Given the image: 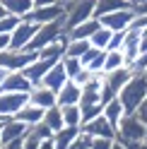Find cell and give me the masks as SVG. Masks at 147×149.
Returning a JSON list of instances; mask_svg holds the SVG:
<instances>
[{
    "label": "cell",
    "instance_id": "obj_12",
    "mask_svg": "<svg viewBox=\"0 0 147 149\" xmlns=\"http://www.w3.org/2000/svg\"><path fill=\"white\" fill-rule=\"evenodd\" d=\"M80 130L87 132L89 137H111V139H116V127L108 123L104 116H97V118L87 120V123H82Z\"/></svg>",
    "mask_w": 147,
    "mask_h": 149
},
{
    "label": "cell",
    "instance_id": "obj_36",
    "mask_svg": "<svg viewBox=\"0 0 147 149\" xmlns=\"http://www.w3.org/2000/svg\"><path fill=\"white\" fill-rule=\"evenodd\" d=\"M116 139L111 137H92V147L89 149H111Z\"/></svg>",
    "mask_w": 147,
    "mask_h": 149
},
{
    "label": "cell",
    "instance_id": "obj_21",
    "mask_svg": "<svg viewBox=\"0 0 147 149\" xmlns=\"http://www.w3.org/2000/svg\"><path fill=\"white\" fill-rule=\"evenodd\" d=\"M17 120H22V123H27V125H34V123H39V120H43V108H39V106H34V104H27L17 111V116H15Z\"/></svg>",
    "mask_w": 147,
    "mask_h": 149
},
{
    "label": "cell",
    "instance_id": "obj_19",
    "mask_svg": "<svg viewBox=\"0 0 147 149\" xmlns=\"http://www.w3.org/2000/svg\"><path fill=\"white\" fill-rule=\"evenodd\" d=\"M99 26H102V24H99V19H97V17H92V19H87V22L75 24V26L68 29L65 34H68V39H89V36L94 34Z\"/></svg>",
    "mask_w": 147,
    "mask_h": 149
},
{
    "label": "cell",
    "instance_id": "obj_10",
    "mask_svg": "<svg viewBox=\"0 0 147 149\" xmlns=\"http://www.w3.org/2000/svg\"><path fill=\"white\" fill-rule=\"evenodd\" d=\"M27 132H29V125L27 123H22L17 118H7L5 123H0V144L20 142V139H24Z\"/></svg>",
    "mask_w": 147,
    "mask_h": 149
},
{
    "label": "cell",
    "instance_id": "obj_17",
    "mask_svg": "<svg viewBox=\"0 0 147 149\" xmlns=\"http://www.w3.org/2000/svg\"><path fill=\"white\" fill-rule=\"evenodd\" d=\"M80 94H82V87L77 82L68 79L58 91H56V104L58 106H70V104H80Z\"/></svg>",
    "mask_w": 147,
    "mask_h": 149
},
{
    "label": "cell",
    "instance_id": "obj_26",
    "mask_svg": "<svg viewBox=\"0 0 147 149\" xmlns=\"http://www.w3.org/2000/svg\"><path fill=\"white\" fill-rule=\"evenodd\" d=\"M80 127H60L58 132H53V144H56V149H68L70 142L77 137Z\"/></svg>",
    "mask_w": 147,
    "mask_h": 149
},
{
    "label": "cell",
    "instance_id": "obj_38",
    "mask_svg": "<svg viewBox=\"0 0 147 149\" xmlns=\"http://www.w3.org/2000/svg\"><path fill=\"white\" fill-rule=\"evenodd\" d=\"M89 77H92V72H89L87 68H82V72H80V74H77V77H75V79H72V82H77V84L82 87V84H85V82H87Z\"/></svg>",
    "mask_w": 147,
    "mask_h": 149
},
{
    "label": "cell",
    "instance_id": "obj_27",
    "mask_svg": "<svg viewBox=\"0 0 147 149\" xmlns=\"http://www.w3.org/2000/svg\"><path fill=\"white\" fill-rule=\"evenodd\" d=\"M43 123L48 125L53 132H58L60 127H65V125H63V111H60V106H58V104L43 111Z\"/></svg>",
    "mask_w": 147,
    "mask_h": 149
},
{
    "label": "cell",
    "instance_id": "obj_51",
    "mask_svg": "<svg viewBox=\"0 0 147 149\" xmlns=\"http://www.w3.org/2000/svg\"><path fill=\"white\" fill-rule=\"evenodd\" d=\"M60 3H68V0H60Z\"/></svg>",
    "mask_w": 147,
    "mask_h": 149
},
{
    "label": "cell",
    "instance_id": "obj_20",
    "mask_svg": "<svg viewBox=\"0 0 147 149\" xmlns=\"http://www.w3.org/2000/svg\"><path fill=\"white\" fill-rule=\"evenodd\" d=\"M102 116L111 123L113 127H118V123H121V118L125 116V108H123V104H121V99L118 96H113L108 104H104V111H102Z\"/></svg>",
    "mask_w": 147,
    "mask_h": 149
},
{
    "label": "cell",
    "instance_id": "obj_30",
    "mask_svg": "<svg viewBox=\"0 0 147 149\" xmlns=\"http://www.w3.org/2000/svg\"><path fill=\"white\" fill-rule=\"evenodd\" d=\"M77 106H80V111H82V123H87V120L102 116V111H104V104H102V101H94V104H77Z\"/></svg>",
    "mask_w": 147,
    "mask_h": 149
},
{
    "label": "cell",
    "instance_id": "obj_7",
    "mask_svg": "<svg viewBox=\"0 0 147 149\" xmlns=\"http://www.w3.org/2000/svg\"><path fill=\"white\" fill-rule=\"evenodd\" d=\"M60 17H65V7L63 3H56V5H41V7H32L29 15L24 17V19H29L34 24H48L53 19H60Z\"/></svg>",
    "mask_w": 147,
    "mask_h": 149
},
{
    "label": "cell",
    "instance_id": "obj_24",
    "mask_svg": "<svg viewBox=\"0 0 147 149\" xmlns=\"http://www.w3.org/2000/svg\"><path fill=\"white\" fill-rule=\"evenodd\" d=\"M60 111H63V125L65 127H80L82 125V111L77 104L60 106Z\"/></svg>",
    "mask_w": 147,
    "mask_h": 149
},
{
    "label": "cell",
    "instance_id": "obj_52",
    "mask_svg": "<svg viewBox=\"0 0 147 149\" xmlns=\"http://www.w3.org/2000/svg\"><path fill=\"white\" fill-rule=\"evenodd\" d=\"M140 3H145V0H140Z\"/></svg>",
    "mask_w": 147,
    "mask_h": 149
},
{
    "label": "cell",
    "instance_id": "obj_25",
    "mask_svg": "<svg viewBox=\"0 0 147 149\" xmlns=\"http://www.w3.org/2000/svg\"><path fill=\"white\" fill-rule=\"evenodd\" d=\"M89 46H92L89 39H68L63 55H70V58H82V55L89 51Z\"/></svg>",
    "mask_w": 147,
    "mask_h": 149
},
{
    "label": "cell",
    "instance_id": "obj_3",
    "mask_svg": "<svg viewBox=\"0 0 147 149\" xmlns=\"http://www.w3.org/2000/svg\"><path fill=\"white\" fill-rule=\"evenodd\" d=\"M116 139H123V142H140L147 139V127L140 120L137 113H125L121 118V123L116 127Z\"/></svg>",
    "mask_w": 147,
    "mask_h": 149
},
{
    "label": "cell",
    "instance_id": "obj_28",
    "mask_svg": "<svg viewBox=\"0 0 147 149\" xmlns=\"http://www.w3.org/2000/svg\"><path fill=\"white\" fill-rule=\"evenodd\" d=\"M123 65H128L123 51H106V58H104V74H106V72H111V70L123 68Z\"/></svg>",
    "mask_w": 147,
    "mask_h": 149
},
{
    "label": "cell",
    "instance_id": "obj_50",
    "mask_svg": "<svg viewBox=\"0 0 147 149\" xmlns=\"http://www.w3.org/2000/svg\"><path fill=\"white\" fill-rule=\"evenodd\" d=\"M142 74H145V77H147V68H145V70H142Z\"/></svg>",
    "mask_w": 147,
    "mask_h": 149
},
{
    "label": "cell",
    "instance_id": "obj_13",
    "mask_svg": "<svg viewBox=\"0 0 147 149\" xmlns=\"http://www.w3.org/2000/svg\"><path fill=\"white\" fill-rule=\"evenodd\" d=\"M32 87H34V84L24 77V72H22V70H17V72H7V74H5L3 84H0V91H17V94H29Z\"/></svg>",
    "mask_w": 147,
    "mask_h": 149
},
{
    "label": "cell",
    "instance_id": "obj_4",
    "mask_svg": "<svg viewBox=\"0 0 147 149\" xmlns=\"http://www.w3.org/2000/svg\"><path fill=\"white\" fill-rule=\"evenodd\" d=\"M94 3L97 0H68V3H63V7H65V31L80 22L92 19L94 17Z\"/></svg>",
    "mask_w": 147,
    "mask_h": 149
},
{
    "label": "cell",
    "instance_id": "obj_29",
    "mask_svg": "<svg viewBox=\"0 0 147 149\" xmlns=\"http://www.w3.org/2000/svg\"><path fill=\"white\" fill-rule=\"evenodd\" d=\"M111 29H106V26H99V29L89 36V43L94 46V48H102V51H106L108 48V41H111Z\"/></svg>",
    "mask_w": 147,
    "mask_h": 149
},
{
    "label": "cell",
    "instance_id": "obj_40",
    "mask_svg": "<svg viewBox=\"0 0 147 149\" xmlns=\"http://www.w3.org/2000/svg\"><path fill=\"white\" fill-rule=\"evenodd\" d=\"M123 142V139H121ZM128 149H147V139H140V142H123Z\"/></svg>",
    "mask_w": 147,
    "mask_h": 149
},
{
    "label": "cell",
    "instance_id": "obj_9",
    "mask_svg": "<svg viewBox=\"0 0 147 149\" xmlns=\"http://www.w3.org/2000/svg\"><path fill=\"white\" fill-rule=\"evenodd\" d=\"M58 60H60V58H39V55H36V58H34L29 65H27V68H24L22 72H24V77H27V79H29L32 84L36 87V84H41L43 74L48 72V70H51V68H53V65H56Z\"/></svg>",
    "mask_w": 147,
    "mask_h": 149
},
{
    "label": "cell",
    "instance_id": "obj_45",
    "mask_svg": "<svg viewBox=\"0 0 147 149\" xmlns=\"http://www.w3.org/2000/svg\"><path fill=\"white\" fill-rule=\"evenodd\" d=\"M111 149H128V147H125V144L121 142V139H116V142H113V147H111Z\"/></svg>",
    "mask_w": 147,
    "mask_h": 149
},
{
    "label": "cell",
    "instance_id": "obj_31",
    "mask_svg": "<svg viewBox=\"0 0 147 149\" xmlns=\"http://www.w3.org/2000/svg\"><path fill=\"white\" fill-rule=\"evenodd\" d=\"M63 68H65V72H68V79H75L77 74L82 72V68H85V65L80 63V58H70V55H63Z\"/></svg>",
    "mask_w": 147,
    "mask_h": 149
},
{
    "label": "cell",
    "instance_id": "obj_41",
    "mask_svg": "<svg viewBox=\"0 0 147 149\" xmlns=\"http://www.w3.org/2000/svg\"><path fill=\"white\" fill-rule=\"evenodd\" d=\"M10 48V34H0V53Z\"/></svg>",
    "mask_w": 147,
    "mask_h": 149
},
{
    "label": "cell",
    "instance_id": "obj_32",
    "mask_svg": "<svg viewBox=\"0 0 147 149\" xmlns=\"http://www.w3.org/2000/svg\"><path fill=\"white\" fill-rule=\"evenodd\" d=\"M22 22V17H17V15H10L7 12L3 19H0V34H12L15 31V26Z\"/></svg>",
    "mask_w": 147,
    "mask_h": 149
},
{
    "label": "cell",
    "instance_id": "obj_44",
    "mask_svg": "<svg viewBox=\"0 0 147 149\" xmlns=\"http://www.w3.org/2000/svg\"><path fill=\"white\" fill-rule=\"evenodd\" d=\"M60 0H34V7H41V5H56Z\"/></svg>",
    "mask_w": 147,
    "mask_h": 149
},
{
    "label": "cell",
    "instance_id": "obj_11",
    "mask_svg": "<svg viewBox=\"0 0 147 149\" xmlns=\"http://www.w3.org/2000/svg\"><path fill=\"white\" fill-rule=\"evenodd\" d=\"M27 101L29 94H17V91H0V116L3 118H15Z\"/></svg>",
    "mask_w": 147,
    "mask_h": 149
},
{
    "label": "cell",
    "instance_id": "obj_43",
    "mask_svg": "<svg viewBox=\"0 0 147 149\" xmlns=\"http://www.w3.org/2000/svg\"><path fill=\"white\" fill-rule=\"evenodd\" d=\"M0 149H22V139H20V142H7V144H0Z\"/></svg>",
    "mask_w": 147,
    "mask_h": 149
},
{
    "label": "cell",
    "instance_id": "obj_47",
    "mask_svg": "<svg viewBox=\"0 0 147 149\" xmlns=\"http://www.w3.org/2000/svg\"><path fill=\"white\" fill-rule=\"evenodd\" d=\"M125 3H130V5H137V3H140V0H125Z\"/></svg>",
    "mask_w": 147,
    "mask_h": 149
},
{
    "label": "cell",
    "instance_id": "obj_1",
    "mask_svg": "<svg viewBox=\"0 0 147 149\" xmlns=\"http://www.w3.org/2000/svg\"><path fill=\"white\" fill-rule=\"evenodd\" d=\"M118 99L125 108V113H135L140 104L147 99V77L142 72H135L130 79L125 82V87L118 91Z\"/></svg>",
    "mask_w": 147,
    "mask_h": 149
},
{
    "label": "cell",
    "instance_id": "obj_2",
    "mask_svg": "<svg viewBox=\"0 0 147 149\" xmlns=\"http://www.w3.org/2000/svg\"><path fill=\"white\" fill-rule=\"evenodd\" d=\"M63 34H65V17H60V19H53V22H48V24H39V29H36L32 43L27 46L24 51H34V53H36V51H41L43 46L56 43Z\"/></svg>",
    "mask_w": 147,
    "mask_h": 149
},
{
    "label": "cell",
    "instance_id": "obj_34",
    "mask_svg": "<svg viewBox=\"0 0 147 149\" xmlns=\"http://www.w3.org/2000/svg\"><path fill=\"white\" fill-rule=\"evenodd\" d=\"M29 130H32V132H34L36 137H41V139H48V137H53V130H51L48 125H46L43 120H39V123H34V125H32Z\"/></svg>",
    "mask_w": 147,
    "mask_h": 149
},
{
    "label": "cell",
    "instance_id": "obj_5",
    "mask_svg": "<svg viewBox=\"0 0 147 149\" xmlns=\"http://www.w3.org/2000/svg\"><path fill=\"white\" fill-rule=\"evenodd\" d=\"M39 53L34 51H17V48H7L0 53V68H5L7 72H17V70H24Z\"/></svg>",
    "mask_w": 147,
    "mask_h": 149
},
{
    "label": "cell",
    "instance_id": "obj_39",
    "mask_svg": "<svg viewBox=\"0 0 147 149\" xmlns=\"http://www.w3.org/2000/svg\"><path fill=\"white\" fill-rule=\"evenodd\" d=\"M135 113L140 116V120H142V123H145V127H147V99H145L142 104H140V108H137Z\"/></svg>",
    "mask_w": 147,
    "mask_h": 149
},
{
    "label": "cell",
    "instance_id": "obj_46",
    "mask_svg": "<svg viewBox=\"0 0 147 149\" xmlns=\"http://www.w3.org/2000/svg\"><path fill=\"white\" fill-rule=\"evenodd\" d=\"M5 15H7V10H5V5H3V3H0V19H3V17H5Z\"/></svg>",
    "mask_w": 147,
    "mask_h": 149
},
{
    "label": "cell",
    "instance_id": "obj_15",
    "mask_svg": "<svg viewBox=\"0 0 147 149\" xmlns=\"http://www.w3.org/2000/svg\"><path fill=\"white\" fill-rule=\"evenodd\" d=\"M133 74H135V72H133V68H130V65H123V68L111 70V72H106V74H104V84L111 89L113 94H118V91L125 87V82L130 79Z\"/></svg>",
    "mask_w": 147,
    "mask_h": 149
},
{
    "label": "cell",
    "instance_id": "obj_14",
    "mask_svg": "<svg viewBox=\"0 0 147 149\" xmlns=\"http://www.w3.org/2000/svg\"><path fill=\"white\" fill-rule=\"evenodd\" d=\"M140 36L142 31L140 29H125V36H123V55H125V63L128 65H133L137 60V55H140Z\"/></svg>",
    "mask_w": 147,
    "mask_h": 149
},
{
    "label": "cell",
    "instance_id": "obj_16",
    "mask_svg": "<svg viewBox=\"0 0 147 149\" xmlns=\"http://www.w3.org/2000/svg\"><path fill=\"white\" fill-rule=\"evenodd\" d=\"M29 104H34V106H39V108L46 111V108L56 106V91L48 89V87H43V84H36L29 91Z\"/></svg>",
    "mask_w": 147,
    "mask_h": 149
},
{
    "label": "cell",
    "instance_id": "obj_48",
    "mask_svg": "<svg viewBox=\"0 0 147 149\" xmlns=\"http://www.w3.org/2000/svg\"><path fill=\"white\" fill-rule=\"evenodd\" d=\"M140 31H142V34H147V26H142V29H140Z\"/></svg>",
    "mask_w": 147,
    "mask_h": 149
},
{
    "label": "cell",
    "instance_id": "obj_35",
    "mask_svg": "<svg viewBox=\"0 0 147 149\" xmlns=\"http://www.w3.org/2000/svg\"><path fill=\"white\" fill-rule=\"evenodd\" d=\"M39 144H41V137H36L32 130L24 135V139H22V149H39Z\"/></svg>",
    "mask_w": 147,
    "mask_h": 149
},
{
    "label": "cell",
    "instance_id": "obj_23",
    "mask_svg": "<svg viewBox=\"0 0 147 149\" xmlns=\"http://www.w3.org/2000/svg\"><path fill=\"white\" fill-rule=\"evenodd\" d=\"M0 3L5 5V10L10 15H17V17H24L29 15V10L34 7V0H0Z\"/></svg>",
    "mask_w": 147,
    "mask_h": 149
},
{
    "label": "cell",
    "instance_id": "obj_49",
    "mask_svg": "<svg viewBox=\"0 0 147 149\" xmlns=\"http://www.w3.org/2000/svg\"><path fill=\"white\" fill-rule=\"evenodd\" d=\"M5 120H7V118H3V116H0V123H5Z\"/></svg>",
    "mask_w": 147,
    "mask_h": 149
},
{
    "label": "cell",
    "instance_id": "obj_42",
    "mask_svg": "<svg viewBox=\"0 0 147 149\" xmlns=\"http://www.w3.org/2000/svg\"><path fill=\"white\" fill-rule=\"evenodd\" d=\"M39 149H56V144H53V137H48V139H41Z\"/></svg>",
    "mask_w": 147,
    "mask_h": 149
},
{
    "label": "cell",
    "instance_id": "obj_6",
    "mask_svg": "<svg viewBox=\"0 0 147 149\" xmlns=\"http://www.w3.org/2000/svg\"><path fill=\"white\" fill-rule=\"evenodd\" d=\"M97 19H99L102 26H106V29H111V31H125V29H130V24L135 19V10L133 7H123V10L102 15V17H97Z\"/></svg>",
    "mask_w": 147,
    "mask_h": 149
},
{
    "label": "cell",
    "instance_id": "obj_33",
    "mask_svg": "<svg viewBox=\"0 0 147 149\" xmlns=\"http://www.w3.org/2000/svg\"><path fill=\"white\" fill-rule=\"evenodd\" d=\"M89 147H92V137H89L87 132H82V130H80L77 137L70 142V147H68V149H89Z\"/></svg>",
    "mask_w": 147,
    "mask_h": 149
},
{
    "label": "cell",
    "instance_id": "obj_8",
    "mask_svg": "<svg viewBox=\"0 0 147 149\" xmlns=\"http://www.w3.org/2000/svg\"><path fill=\"white\" fill-rule=\"evenodd\" d=\"M36 29H39V24H34L29 19H22L20 24L15 26V31L10 34V48H17V51H24L27 46L32 43Z\"/></svg>",
    "mask_w": 147,
    "mask_h": 149
},
{
    "label": "cell",
    "instance_id": "obj_22",
    "mask_svg": "<svg viewBox=\"0 0 147 149\" xmlns=\"http://www.w3.org/2000/svg\"><path fill=\"white\" fill-rule=\"evenodd\" d=\"M123 7H133V5L125 3V0H97V3H94V17H102V15L116 12V10H123Z\"/></svg>",
    "mask_w": 147,
    "mask_h": 149
},
{
    "label": "cell",
    "instance_id": "obj_37",
    "mask_svg": "<svg viewBox=\"0 0 147 149\" xmlns=\"http://www.w3.org/2000/svg\"><path fill=\"white\" fill-rule=\"evenodd\" d=\"M123 36H125V31H113L106 51H121V48H123Z\"/></svg>",
    "mask_w": 147,
    "mask_h": 149
},
{
    "label": "cell",
    "instance_id": "obj_18",
    "mask_svg": "<svg viewBox=\"0 0 147 149\" xmlns=\"http://www.w3.org/2000/svg\"><path fill=\"white\" fill-rule=\"evenodd\" d=\"M68 82V72H65V68H63V60H58L53 68L43 74V79H41V84L43 87H48V89H53V91H58L63 84Z\"/></svg>",
    "mask_w": 147,
    "mask_h": 149
}]
</instances>
